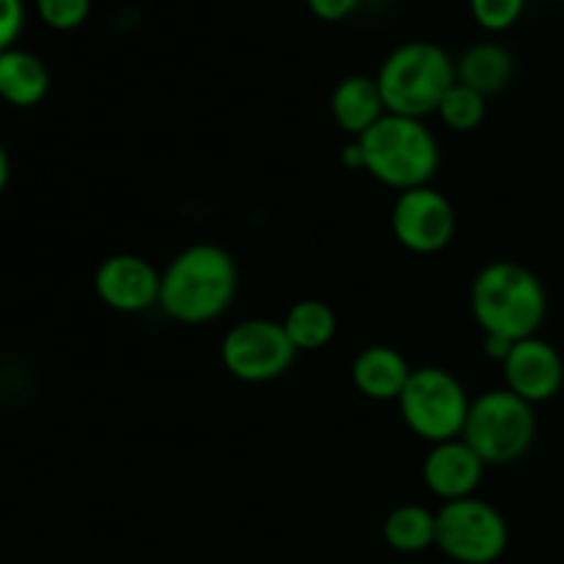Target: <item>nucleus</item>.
<instances>
[{"mask_svg":"<svg viewBox=\"0 0 564 564\" xmlns=\"http://www.w3.org/2000/svg\"><path fill=\"white\" fill-rule=\"evenodd\" d=\"M389 113L383 102V94L375 77L350 75L336 83L330 94V116L336 127L352 138H361L372 124H378Z\"/></svg>","mask_w":564,"mask_h":564,"instance_id":"nucleus-14","label":"nucleus"},{"mask_svg":"<svg viewBox=\"0 0 564 564\" xmlns=\"http://www.w3.org/2000/svg\"><path fill=\"white\" fill-rule=\"evenodd\" d=\"M378 86L389 113L424 119L435 113L441 99L457 83L455 61L433 42H405L386 55Z\"/></svg>","mask_w":564,"mask_h":564,"instance_id":"nucleus-4","label":"nucleus"},{"mask_svg":"<svg viewBox=\"0 0 564 564\" xmlns=\"http://www.w3.org/2000/svg\"><path fill=\"white\" fill-rule=\"evenodd\" d=\"M336 328H339L336 312L325 301H317V297L297 301L284 317V330L297 352L323 350L325 345L334 341Z\"/></svg>","mask_w":564,"mask_h":564,"instance_id":"nucleus-17","label":"nucleus"},{"mask_svg":"<svg viewBox=\"0 0 564 564\" xmlns=\"http://www.w3.org/2000/svg\"><path fill=\"white\" fill-rule=\"evenodd\" d=\"M397 405L408 430L433 446L460 438L471 400L466 394V386L449 369L419 367L413 369Z\"/></svg>","mask_w":564,"mask_h":564,"instance_id":"nucleus-6","label":"nucleus"},{"mask_svg":"<svg viewBox=\"0 0 564 564\" xmlns=\"http://www.w3.org/2000/svg\"><path fill=\"white\" fill-rule=\"evenodd\" d=\"M383 540L400 554H422L435 545V512L419 505H402L386 516Z\"/></svg>","mask_w":564,"mask_h":564,"instance_id":"nucleus-18","label":"nucleus"},{"mask_svg":"<svg viewBox=\"0 0 564 564\" xmlns=\"http://www.w3.org/2000/svg\"><path fill=\"white\" fill-rule=\"evenodd\" d=\"M435 113L441 116L444 127H449L452 132H474L482 127L485 113H488V97L463 86V83H455L446 91V97L441 99Z\"/></svg>","mask_w":564,"mask_h":564,"instance_id":"nucleus-19","label":"nucleus"},{"mask_svg":"<svg viewBox=\"0 0 564 564\" xmlns=\"http://www.w3.org/2000/svg\"><path fill=\"white\" fill-rule=\"evenodd\" d=\"M501 367H505V389L527 400L529 405L554 400L564 386V361L560 350L540 336L516 341Z\"/></svg>","mask_w":564,"mask_h":564,"instance_id":"nucleus-11","label":"nucleus"},{"mask_svg":"<svg viewBox=\"0 0 564 564\" xmlns=\"http://www.w3.org/2000/svg\"><path fill=\"white\" fill-rule=\"evenodd\" d=\"M50 91V69L39 55L11 47L0 53V99L14 108H33Z\"/></svg>","mask_w":564,"mask_h":564,"instance_id":"nucleus-16","label":"nucleus"},{"mask_svg":"<svg viewBox=\"0 0 564 564\" xmlns=\"http://www.w3.org/2000/svg\"><path fill=\"white\" fill-rule=\"evenodd\" d=\"M163 270L138 253H113L102 259L94 273V290L108 308L121 314H141L160 306Z\"/></svg>","mask_w":564,"mask_h":564,"instance_id":"nucleus-10","label":"nucleus"},{"mask_svg":"<svg viewBox=\"0 0 564 564\" xmlns=\"http://www.w3.org/2000/svg\"><path fill=\"white\" fill-rule=\"evenodd\" d=\"M306 3L317 20L341 22L358 9V3H361V0H306Z\"/></svg>","mask_w":564,"mask_h":564,"instance_id":"nucleus-23","label":"nucleus"},{"mask_svg":"<svg viewBox=\"0 0 564 564\" xmlns=\"http://www.w3.org/2000/svg\"><path fill=\"white\" fill-rule=\"evenodd\" d=\"M411 375L413 369L411 364H408V358L389 345L364 347L350 369L352 386H356L367 400L375 402L400 400Z\"/></svg>","mask_w":564,"mask_h":564,"instance_id":"nucleus-13","label":"nucleus"},{"mask_svg":"<svg viewBox=\"0 0 564 564\" xmlns=\"http://www.w3.org/2000/svg\"><path fill=\"white\" fill-rule=\"evenodd\" d=\"M457 83L474 88L482 97H496L516 77V58L499 42H477L455 61Z\"/></svg>","mask_w":564,"mask_h":564,"instance_id":"nucleus-15","label":"nucleus"},{"mask_svg":"<svg viewBox=\"0 0 564 564\" xmlns=\"http://www.w3.org/2000/svg\"><path fill=\"white\" fill-rule=\"evenodd\" d=\"M9 180H11V160H9V152L3 149V143H0V193L6 191Z\"/></svg>","mask_w":564,"mask_h":564,"instance_id":"nucleus-24","label":"nucleus"},{"mask_svg":"<svg viewBox=\"0 0 564 564\" xmlns=\"http://www.w3.org/2000/svg\"><path fill=\"white\" fill-rule=\"evenodd\" d=\"M485 463L471 446L463 438L444 441V444L430 446L427 457H424L422 477L424 485L433 496L441 501H457L468 499L477 494L479 482L485 477Z\"/></svg>","mask_w":564,"mask_h":564,"instance_id":"nucleus-12","label":"nucleus"},{"mask_svg":"<svg viewBox=\"0 0 564 564\" xmlns=\"http://www.w3.org/2000/svg\"><path fill=\"white\" fill-rule=\"evenodd\" d=\"M435 545L457 564H494L510 545V527L490 501L468 496L435 512Z\"/></svg>","mask_w":564,"mask_h":564,"instance_id":"nucleus-7","label":"nucleus"},{"mask_svg":"<svg viewBox=\"0 0 564 564\" xmlns=\"http://www.w3.org/2000/svg\"><path fill=\"white\" fill-rule=\"evenodd\" d=\"M25 28V0H0V53L14 47Z\"/></svg>","mask_w":564,"mask_h":564,"instance_id":"nucleus-22","label":"nucleus"},{"mask_svg":"<svg viewBox=\"0 0 564 564\" xmlns=\"http://www.w3.org/2000/svg\"><path fill=\"white\" fill-rule=\"evenodd\" d=\"M463 441L482 457L485 466H510L523 460L538 441L534 405L510 389H490L471 400Z\"/></svg>","mask_w":564,"mask_h":564,"instance_id":"nucleus-5","label":"nucleus"},{"mask_svg":"<svg viewBox=\"0 0 564 564\" xmlns=\"http://www.w3.org/2000/svg\"><path fill=\"white\" fill-rule=\"evenodd\" d=\"M240 290L235 257L215 242L187 246L165 264L160 308L182 325H204L224 317Z\"/></svg>","mask_w":564,"mask_h":564,"instance_id":"nucleus-1","label":"nucleus"},{"mask_svg":"<svg viewBox=\"0 0 564 564\" xmlns=\"http://www.w3.org/2000/svg\"><path fill=\"white\" fill-rule=\"evenodd\" d=\"M391 231L413 253H441L457 231V215L449 198L435 187H413L397 196L391 207Z\"/></svg>","mask_w":564,"mask_h":564,"instance_id":"nucleus-9","label":"nucleus"},{"mask_svg":"<svg viewBox=\"0 0 564 564\" xmlns=\"http://www.w3.org/2000/svg\"><path fill=\"white\" fill-rule=\"evenodd\" d=\"M36 11L53 31H75L91 14V0H36Z\"/></svg>","mask_w":564,"mask_h":564,"instance_id":"nucleus-21","label":"nucleus"},{"mask_svg":"<svg viewBox=\"0 0 564 564\" xmlns=\"http://www.w3.org/2000/svg\"><path fill=\"white\" fill-rule=\"evenodd\" d=\"M352 141L361 149L364 171L397 193L427 187L441 169L438 138L424 119L386 113L378 124Z\"/></svg>","mask_w":564,"mask_h":564,"instance_id":"nucleus-3","label":"nucleus"},{"mask_svg":"<svg viewBox=\"0 0 564 564\" xmlns=\"http://www.w3.org/2000/svg\"><path fill=\"white\" fill-rule=\"evenodd\" d=\"M471 314L485 336L521 341L538 336L549 317L543 281L518 262H490L471 284Z\"/></svg>","mask_w":564,"mask_h":564,"instance_id":"nucleus-2","label":"nucleus"},{"mask_svg":"<svg viewBox=\"0 0 564 564\" xmlns=\"http://www.w3.org/2000/svg\"><path fill=\"white\" fill-rule=\"evenodd\" d=\"M556 3H564V0H556Z\"/></svg>","mask_w":564,"mask_h":564,"instance_id":"nucleus-25","label":"nucleus"},{"mask_svg":"<svg viewBox=\"0 0 564 564\" xmlns=\"http://www.w3.org/2000/svg\"><path fill=\"white\" fill-rule=\"evenodd\" d=\"M471 17L490 33L510 31L527 11V0H468Z\"/></svg>","mask_w":564,"mask_h":564,"instance_id":"nucleus-20","label":"nucleus"},{"mask_svg":"<svg viewBox=\"0 0 564 564\" xmlns=\"http://www.w3.org/2000/svg\"><path fill=\"white\" fill-rule=\"evenodd\" d=\"M297 350L286 336L284 323L275 319H242L226 330L220 341V361L231 378L242 383H270L286 375Z\"/></svg>","mask_w":564,"mask_h":564,"instance_id":"nucleus-8","label":"nucleus"}]
</instances>
